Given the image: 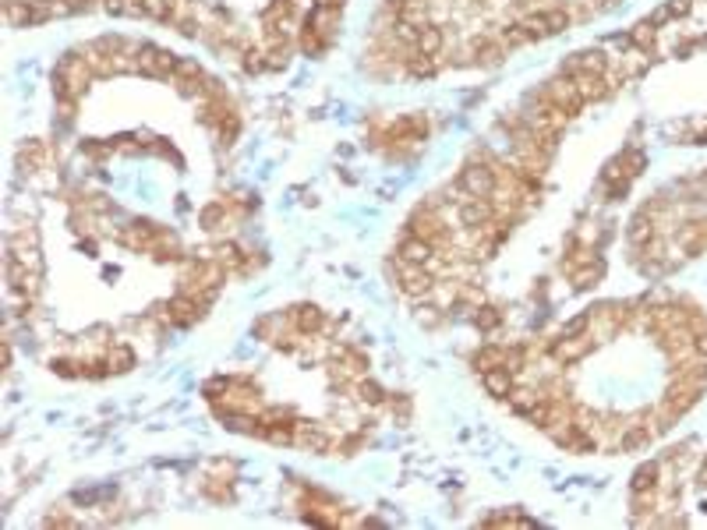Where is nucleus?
I'll use <instances>...</instances> for the list:
<instances>
[{
	"mask_svg": "<svg viewBox=\"0 0 707 530\" xmlns=\"http://www.w3.org/2000/svg\"><path fill=\"white\" fill-rule=\"evenodd\" d=\"M361 400H365V403H372V407H379V403L386 400V393H382L375 382H361Z\"/></svg>",
	"mask_w": 707,
	"mask_h": 530,
	"instance_id": "7",
	"label": "nucleus"
},
{
	"mask_svg": "<svg viewBox=\"0 0 707 530\" xmlns=\"http://www.w3.org/2000/svg\"><path fill=\"white\" fill-rule=\"evenodd\" d=\"M481 386H485L492 396H499V400H503V396L513 393V371L503 368V364H499V368H488V371H481Z\"/></svg>",
	"mask_w": 707,
	"mask_h": 530,
	"instance_id": "2",
	"label": "nucleus"
},
{
	"mask_svg": "<svg viewBox=\"0 0 707 530\" xmlns=\"http://www.w3.org/2000/svg\"><path fill=\"white\" fill-rule=\"evenodd\" d=\"M290 322L298 325V332H315V329H322L325 318H322L318 308H308V304H304V308H294V312H290Z\"/></svg>",
	"mask_w": 707,
	"mask_h": 530,
	"instance_id": "4",
	"label": "nucleus"
},
{
	"mask_svg": "<svg viewBox=\"0 0 707 530\" xmlns=\"http://www.w3.org/2000/svg\"><path fill=\"white\" fill-rule=\"evenodd\" d=\"M474 322L481 325V329H496L503 318H499V312L496 308H478V315H474Z\"/></svg>",
	"mask_w": 707,
	"mask_h": 530,
	"instance_id": "8",
	"label": "nucleus"
},
{
	"mask_svg": "<svg viewBox=\"0 0 707 530\" xmlns=\"http://www.w3.org/2000/svg\"><path fill=\"white\" fill-rule=\"evenodd\" d=\"M106 364H110L113 371H127V368L135 364V350H131V346H124V343H117V346L110 350Z\"/></svg>",
	"mask_w": 707,
	"mask_h": 530,
	"instance_id": "6",
	"label": "nucleus"
},
{
	"mask_svg": "<svg viewBox=\"0 0 707 530\" xmlns=\"http://www.w3.org/2000/svg\"><path fill=\"white\" fill-rule=\"evenodd\" d=\"M442 46H446V36H442V28H431V25H424V28H421V36H417V43H414V53L439 57V53H442Z\"/></svg>",
	"mask_w": 707,
	"mask_h": 530,
	"instance_id": "3",
	"label": "nucleus"
},
{
	"mask_svg": "<svg viewBox=\"0 0 707 530\" xmlns=\"http://www.w3.org/2000/svg\"><path fill=\"white\" fill-rule=\"evenodd\" d=\"M654 488H658V463H644V467L633 474V495L654 492Z\"/></svg>",
	"mask_w": 707,
	"mask_h": 530,
	"instance_id": "5",
	"label": "nucleus"
},
{
	"mask_svg": "<svg viewBox=\"0 0 707 530\" xmlns=\"http://www.w3.org/2000/svg\"><path fill=\"white\" fill-rule=\"evenodd\" d=\"M591 350H595V336H577V339H559V343L552 346V357L562 361V364H577V361H584Z\"/></svg>",
	"mask_w": 707,
	"mask_h": 530,
	"instance_id": "1",
	"label": "nucleus"
}]
</instances>
